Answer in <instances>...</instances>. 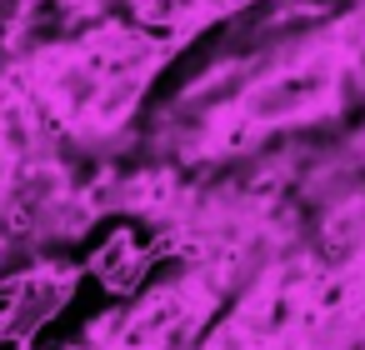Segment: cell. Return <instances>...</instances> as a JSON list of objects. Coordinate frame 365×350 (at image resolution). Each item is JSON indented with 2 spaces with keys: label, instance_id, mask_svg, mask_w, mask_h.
Instances as JSON below:
<instances>
[{
  "label": "cell",
  "instance_id": "obj_2",
  "mask_svg": "<svg viewBox=\"0 0 365 350\" xmlns=\"http://www.w3.org/2000/svg\"><path fill=\"white\" fill-rule=\"evenodd\" d=\"M0 350H31V345H0Z\"/></svg>",
  "mask_w": 365,
  "mask_h": 350
},
{
  "label": "cell",
  "instance_id": "obj_1",
  "mask_svg": "<svg viewBox=\"0 0 365 350\" xmlns=\"http://www.w3.org/2000/svg\"><path fill=\"white\" fill-rule=\"evenodd\" d=\"M145 81V61L125 41H81L71 51L46 56L31 71V96L41 110L66 130H110L135 105V91Z\"/></svg>",
  "mask_w": 365,
  "mask_h": 350
}]
</instances>
